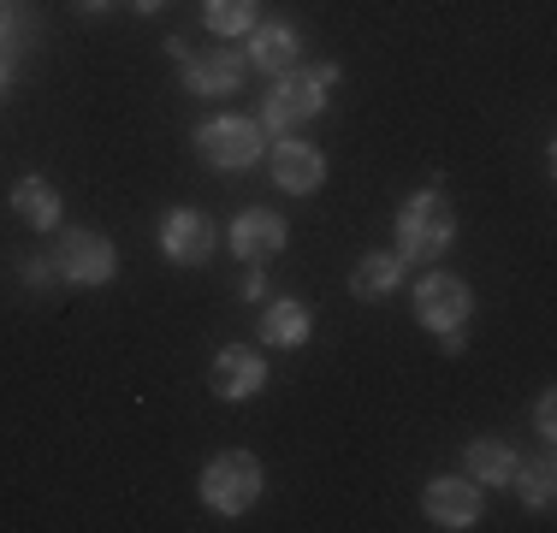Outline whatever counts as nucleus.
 Returning a JSON list of instances; mask_svg holds the SVG:
<instances>
[{"instance_id": "1", "label": "nucleus", "mask_w": 557, "mask_h": 533, "mask_svg": "<svg viewBox=\"0 0 557 533\" xmlns=\"http://www.w3.org/2000/svg\"><path fill=\"white\" fill-rule=\"evenodd\" d=\"M338 65L321 60V65H290V72L273 77V89L261 96V131H273V137H290L297 125H309V119H321L326 96L338 89Z\"/></svg>"}, {"instance_id": "2", "label": "nucleus", "mask_w": 557, "mask_h": 533, "mask_svg": "<svg viewBox=\"0 0 557 533\" xmlns=\"http://www.w3.org/2000/svg\"><path fill=\"white\" fill-rule=\"evenodd\" d=\"M397 256L416 261V266H433L450 256L457 244V208L445 202V190H416L404 208H397Z\"/></svg>"}, {"instance_id": "3", "label": "nucleus", "mask_w": 557, "mask_h": 533, "mask_svg": "<svg viewBox=\"0 0 557 533\" xmlns=\"http://www.w3.org/2000/svg\"><path fill=\"white\" fill-rule=\"evenodd\" d=\"M196 160L214 172H249L261 154H268V131L261 119H244V113H214L196 125Z\"/></svg>"}, {"instance_id": "4", "label": "nucleus", "mask_w": 557, "mask_h": 533, "mask_svg": "<svg viewBox=\"0 0 557 533\" xmlns=\"http://www.w3.org/2000/svg\"><path fill=\"white\" fill-rule=\"evenodd\" d=\"M202 504L214 516H244V510H256V498H261V457L256 450H220V457H208V469H202Z\"/></svg>"}, {"instance_id": "5", "label": "nucleus", "mask_w": 557, "mask_h": 533, "mask_svg": "<svg viewBox=\"0 0 557 533\" xmlns=\"http://www.w3.org/2000/svg\"><path fill=\"white\" fill-rule=\"evenodd\" d=\"M54 273L65 278V285H77V290L113 285V273H119L113 237L96 232V225H72V232H60V244H54Z\"/></svg>"}, {"instance_id": "6", "label": "nucleus", "mask_w": 557, "mask_h": 533, "mask_svg": "<svg viewBox=\"0 0 557 533\" xmlns=\"http://www.w3.org/2000/svg\"><path fill=\"white\" fill-rule=\"evenodd\" d=\"M416 320L428 332H462L474 320V290L462 285L457 273H440V266H421V278H416Z\"/></svg>"}, {"instance_id": "7", "label": "nucleus", "mask_w": 557, "mask_h": 533, "mask_svg": "<svg viewBox=\"0 0 557 533\" xmlns=\"http://www.w3.org/2000/svg\"><path fill=\"white\" fill-rule=\"evenodd\" d=\"M249 60L237 48H202V53H184L178 60V84L190 101H225L237 96V84H244Z\"/></svg>"}, {"instance_id": "8", "label": "nucleus", "mask_w": 557, "mask_h": 533, "mask_svg": "<svg viewBox=\"0 0 557 533\" xmlns=\"http://www.w3.org/2000/svg\"><path fill=\"white\" fill-rule=\"evenodd\" d=\"M154 237H161V256L172 266H202L220 249V225L208 220L202 208H166L161 225H154Z\"/></svg>"}, {"instance_id": "9", "label": "nucleus", "mask_w": 557, "mask_h": 533, "mask_svg": "<svg viewBox=\"0 0 557 533\" xmlns=\"http://www.w3.org/2000/svg\"><path fill=\"white\" fill-rule=\"evenodd\" d=\"M208 392L220 404H249V397L268 392V356L256 344H225V350L208 362Z\"/></svg>"}, {"instance_id": "10", "label": "nucleus", "mask_w": 557, "mask_h": 533, "mask_svg": "<svg viewBox=\"0 0 557 533\" xmlns=\"http://www.w3.org/2000/svg\"><path fill=\"white\" fill-rule=\"evenodd\" d=\"M225 244H232V256L244 266H261L290 244V225H285V213H273V208H244L225 225Z\"/></svg>"}, {"instance_id": "11", "label": "nucleus", "mask_w": 557, "mask_h": 533, "mask_svg": "<svg viewBox=\"0 0 557 533\" xmlns=\"http://www.w3.org/2000/svg\"><path fill=\"white\" fill-rule=\"evenodd\" d=\"M421 516H428L433 528H445V533H462V528H474L486 516V498H481L474 480L445 474V480H433V486L421 492Z\"/></svg>"}, {"instance_id": "12", "label": "nucleus", "mask_w": 557, "mask_h": 533, "mask_svg": "<svg viewBox=\"0 0 557 533\" xmlns=\"http://www.w3.org/2000/svg\"><path fill=\"white\" fill-rule=\"evenodd\" d=\"M268 160H273V184L285 196H314L326 184V154L314 142L278 137V142H268Z\"/></svg>"}, {"instance_id": "13", "label": "nucleus", "mask_w": 557, "mask_h": 533, "mask_svg": "<svg viewBox=\"0 0 557 533\" xmlns=\"http://www.w3.org/2000/svg\"><path fill=\"white\" fill-rule=\"evenodd\" d=\"M256 72H268V77H278V72H290V65L302 60V36H297V24H285V18H273V24H256L249 30V53H244Z\"/></svg>"}, {"instance_id": "14", "label": "nucleus", "mask_w": 557, "mask_h": 533, "mask_svg": "<svg viewBox=\"0 0 557 533\" xmlns=\"http://www.w3.org/2000/svg\"><path fill=\"white\" fill-rule=\"evenodd\" d=\"M261 344H273V350H302L314 332V309L302 297H273L268 309H261Z\"/></svg>"}, {"instance_id": "15", "label": "nucleus", "mask_w": 557, "mask_h": 533, "mask_svg": "<svg viewBox=\"0 0 557 533\" xmlns=\"http://www.w3.org/2000/svg\"><path fill=\"white\" fill-rule=\"evenodd\" d=\"M12 213H18L30 232H60L65 202H60V190L42 178V172H24V178L12 184Z\"/></svg>"}, {"instance_id": "16", "label": "nucleus", "mask_w": 557, "mask_h": 533, "mask_svg": "<svg viewBox=\"0 0 557 533\" xmlns=\"http://www.w3.org/2000/svg\"><path fill=\"white\" fill-rule=\"evenodd\" d=\"M404 256L397 249H374V256H362L350 266V297L356 302H386L397 285H404Z\"/></svg>"}, {"instance_id": "17", "label": "nucleus", "mask_w": 557, "mask_h": 533, "mask_svg": "<svg viewBox=\"0 0 557 533\" xmlns=\"http://www.w3.org/2000/svg\"><path fill=\"white\" fill-rule=\"evenodd\" d=\"M516 445H504V438H474L469 450H462V469L474 474V486H510V474H516Z\"/></svg>"}, {"instance_id": "18", "label": "nucleus", "mask_w": 557, "mask_h": 533, "mask_svg": "<svg viewBox=\"0 0 557 533\" xmlns=\"http://www.w3.org/2000/svg\"><path fill=\"white\" fill-rule=\"evenodd\" d=\"M510 492L528 504V510H552V492H557V469H552V457L516 462V474H510Z\"/></svg>"}, {"instance_id": "19", "label": "nucleus", "mask_w": 557, "mask_h": 533, "mask_svg": "<svg viewBox=\"0 0 557 533\" xmlns=\"http://www.w3.org/2000/svg\"><path fill=\"white\" fill-rule=\"evenodd\" d=\"M202 18L214 36H249L261 24V0H208Z\"/></svg>"}, {"instance_id": "20", "label": "nucleus", "mask_w": 557, "mask_h": 533, "mask_svg": "<svg viewBox=\"0 0 557 533\" xmlns=\"http://www.w3.org/2000/svg\"><path fill=\"white\" fill-rule=\"evenodd\" d=\"M534 433H540V445H552V438H557V392L534 397Z\"/></svg>"}, {"instance_id": "21", "label": "nucleus", "mask_w": 557, "mask_h": 533, "mask_svg": "<svg viewBox=\"0 0 557 533\" xmlns=\"http://www.w3.org/2000/svg\"><path fill=\"white\" fill-rule=\"evenodd\" d=\"M48 278H60V273H54V261H42V256L24 261V285H30V290H48Z\"/></svg>"}, {"instance_id": "22", "label": "nucleus", "mask_w": 557, "mask_h": 533, "mask_svg": "<svg viewBox=\"0 0 557 533\" xmlns=\"http://www.w3.org/2000/svg\"><path fill=\"white\" fill-rule=\"evenodd\" d=\"M237 297H244V302H261V297H268V273H261V266H249L244 285H237Z\"/></svg>"}, {"instance_id": "23", "label": "nucleus", "mask_w": 557, "mask_h": 533, "mask_svg": "<svg viewBox=\"0 0 557 533\" xmlns=\"http://www.w3.org/2000/svg\"><path fill=\"white\" fill-rule=\"evenodd\" d=\"M72 7H77V12H84V18H101V12H113V7H119V0H72Z\"/></svg>"}, {"instance_id": "24", "label": "nucleus", "mask_w": 557, "mask_h": 533, "mask_svg": "<svg viewBox=\"0 0 557 533\" xmlns=\"http://www.w3.org/2000/svg\"><path fill=\"white\" fill-rule=\"evenodd\" d=\"M125 7H131V12H143V18H149V12H161L166 0H125Z\"/></svg>"}, {"instance_id": "25", "label": "nucleus", "mask_w": 557, "mask_h": 533, "mask_svg": "<svg viewBox=\"0 0 557 533\" xmlns=\"http://www.w3.org/2000/svg\"><path fill=\"white\" fill-rule=\"evenodd\" d=\"M7 36H12V7L0 0V48H7Z\"/></svg>"}, {"instance_id": "26", "label": "nucleus", "mask_w": 557, "mask_h": 533, "mask_svg": "<svg viewBox=\"0 0 557 533\" xmlns=\"http://www.w3.org/2000/svg\"><path fill=\"white\" fill-rule=\"evenodd\" d=\"M0 89H7V60H0Z\"/></svg>"}]
</instances>
